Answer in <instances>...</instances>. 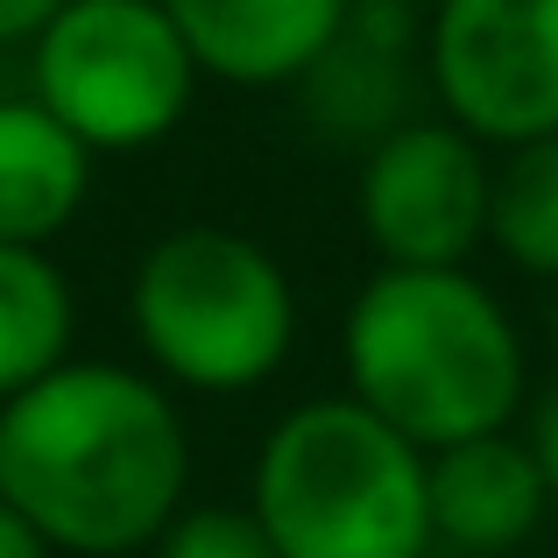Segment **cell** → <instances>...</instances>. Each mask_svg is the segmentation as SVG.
I'll return each instance as SVG.
<instances>
[{"label":"cell","instance_id":"6da1fadb","mask_svg":"<svg viewBox=\"0 0 558 558\" xmlns=\"http://www.w3.org/2000/svg\"><path fill=\"white\" fill-rule=\"evenodd\" d=\"M0 502L57 558H142L191 502V424L170 381L85 361L0 403Z\"/></svg>","mask_w":558,"mask_h":558},{"label":"cell","instance_id":"7a4b0ae2","mask_svg":"<svg viewBox=\"0 0 558 558\" xmlns=\"http://www.w3.org/2000/svg\"><path fill=\"white\" fill-rule=\"evenodd\" d=\"M347 396L410 446L438 452L523 417L531 354L509 304L474 269H381L340 318Z\"/></svg>","mask_w":558,"mask_h":558},{"label":"cell","instance_id":"3957f363","mask_svg":"<svg viewBox=\"0 0 558 558\" xmlns=\"http://www.w3.org/2000/svg\"><path fill=\"white\" fill-rule=\"evenodd\" d=\"M247 509L283 558H432L424 446L347 389L290 403L262 432Z\"/></svg>","mask_w":558,"mask_h":558},{"label":"cell","instance_id":"277c9868","mask_svg":"<svg viewBox=\"0 0 558 558\" xmlns=\"http://www.w3.org/2000/svg\"><path fill=\"white\" fill-rule=\"evenodd\" d=\"M142 368L178 396H247L298 347V283L255 233L191 219L142 247L128 276Z\"/></svg>","mask_w":558,"mask_h":558},{"label":"cell","instance_id":"5b68a950","mask_svg":"<svg viewBox=\"0 0 558 558\" xmlns=\"http://www.w3.org/2000/svg\"><path fill=\"white\" fill-rule=\"evenodd\" d=\"M198 85L163 0H64L28 36V93L93 156H142L170 142Z\"/></svg>","mask_w":558,"mask_h":558},{"label":"cell","instance_id":"8992f818","mask_svg":"<svg viewBox=\"0 0 558 558\" xmlns=\"http://www.w3.org/2000/svg\"><path fill=\"white\" fill-rule=\"evenodd\" d=\"M495 149L460 121H389L361 156L354 219L381 269H466L488 247Z\"/></svg>","mask_w":558,"mask_h":558},{"label":"cell","instance_id":"52a82bcc","mask_svg":"<svg viewBox=\"0 0 558 558\" xmlns=\"http://www.w3.org/2000/svg\"><path fill=\"white\" fill-rule=\"evenodd\" d=\"M424 78L488 149L558 135V0H432Z\"/></svg>","mask_w":558,"mask_h":558},{"label":"cell","instance_id":"ba28073f","mask_svg":"<svg viewBox=\"0 0 558 558\" xmlns=\"http://www.w3.org/2000/svg\"><path fill=\"white\" fill-rule=\"evenodd\" d=\"M198 78L276 93L332 64L354 28V0H163Z\"/></svg>","mask_w":558,"mask_h":558},{"label":"cell","instance_id":"9c48e42d","mask_svg":"<svg viewBox=\"0 0 558 558\" xmlns=\"http://www.w3.org/2000/svg\"><path fill=\"white\" fill-rule=\"evenodd\" d=\"M424 495H432V545L474 558H502L531 545L537 523L551 517L545 474H537L517 424L424 452Z\"/></svg>","mask_w":558,"mask_h":558},{"label":"cell","instance_id":"30bf717a","mask_svg":"<svg viewBox=\"0 0 558 558\" xmlns=\"http://www.w3.org/2000/svg\"><path fill=\"white\" fill-rule=\"evenodd\" d=\"M93 163L36 93H0V241L50 247L93 198Z\"/></svg>","mask_w":558,"mask_h":558},{"label":"cell","instance_id":"8fae6325","mask_svg":"<svg viewBox=\"0 0 558 558\" xmlns=\"http://www.w3.org/2000/svg\"><path fill=\"white\" fill-rule=\"evenodd\" d=\"M78 347V290L50 247L0 241V403L64 368Z\"/></svg>","mask_w":558,"mask_h":558},{"label":"cell","instance_id":"7c38bea8","mask_svg":"<svg viewBox=\"0 0 558 558\" xmlns=\"http://www.w3.org/2000/svg\"><path fill=\"white\" fill-rule=\"evenodd\" d=\"M488 247L517 276L558 283V135L517 142V149H495Z\"/></svg>","mask_w":558,"mask_h":558},{"label":"cell","instance_id":"4fadbf2b","mask_svg":"<svg viewBox=\"0 0 558 558\" xmlns=\"http://www.w3.org/2000/svg\"><path fill=\"white\" fill-rule=\"evenodd\" d=\"M142 558H283L269 545L255 509H233V502H184L178 517L156 531V545Z\"/></svg>","mask_w":558,"mask_h":558},{"label":"cell","instance_id":"5bb4252c","mask_svg":"<svg viewBox=\"0 0 558 558\" xmlns=\"http://www.w3.org/2000/svg\"><path fill=\"white\" fill-rule=\"evenodd\" d=\"M517 432H523V446H531L537 474H545V495H551V509H558V381H551V389H537L531 403H523Z\"/></svg>","mask_w":558,"mask_h":558},{"label":"cell","instance_id":"9a60e30c","mask_svg":"<svg viewBox=\"0 0 558 558\" xmlns=\"http://www.w3.org/2000/svg\"><path fill=\"white\" fill-rule=\"evenodd\" d=\"M57 8H64V0H0V50H8V43H28Z\"/></svg>","mask_w":558,"mask_h":558},{"label":"cell","instance_id":"2e32d148","mask_svg":"<svg viewBox=\"0 0 558 558\" xmlns=\"http://www.w3.org/2000/svg\"><path fill=\"white\" fill-rule=\"evenodd\" d=\"M0 558H57V551H50V537H43L22 509L0 502Z\"/></svg>","mask_w":558,"mask_h":558},{"label":"cell","instance_id":"e0dca14e","mask_svg":"<svg viewBox=\"0 0 558 558\" xmlns=\"http://www.w3.org/2000/svg\"><path fill=\"white\" fill-rule=\"evenodd\" d=\"M545 332H551V354H558V283H551V318H545Z\"/></svg>","mask_w":558,"mask_h":558}]
</instances>
